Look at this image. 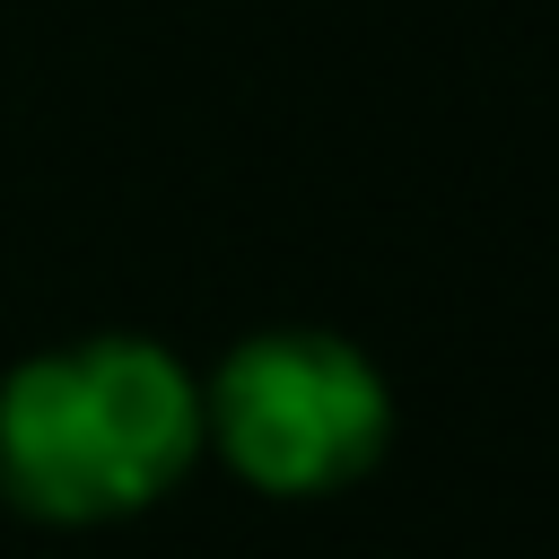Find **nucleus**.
I'll list each match as a JSON object with an SVG mask.
<instances>
[{"instance_id": "f257e3e1", "label": "nucleus", "mask_w": 559, "mask_h": 559, "mask_svg": "<svg viewBox=\"0 0 559 559\" xmlns=\"http://www.w3.org/2000/svg\"><path fill=\"white\" fill-rule=\"evenodd\" d=\"M192 454L201 384L157 341H70L0 384V489L44 524L140 515L192 472Z\"/></svg>"}, {"instance_id": "f03ea898", "label": "nucleus", "mask_w": 559, "mask_h": 559, "mask_svg": "<svg viewBox=\"0 0 559 559\" xmlns=\"http://www.w3.org/2000/svg\"><path fill=\"white\" fill-rule=\"evenodd\" d=\"M393 437V393L376 358L341 332H253L201 393V445L271 498H323L376 472Z\"/></svg>"}]
</instances>
